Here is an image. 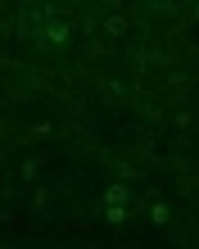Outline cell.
Returning <instances> with one entry per match:
<instances>
[{
  "label": "cell",
  "instance_id": "6da1fadb",
  "mask_svg": "<svg viewBox=\"0 0 199 249\" xmlns=\"http://www.w3.org/2000/svg\"><path fill=\"white\" fill-rule=\"evenodd\" d=\"M68 32H73V27H68L64 18H54V23H46V41H54V46H64V41H68Z\"/></svg>",
  "mask_w": 199,
  "mask_h": 249
},
{
  "label": "cell",
  "instance_id": "277c9868",
  "mask_svg": "<svg viewBox=\"0 0 199 249\" xmlns=\"http://www.w3.org/2000/svg\"><path fill=\"white\" fill-rule=\"evenodd\" d=\"M127 213H132L127 204H109V209H104V217H109L113 227H118V222H127Z\"/></svg>",
  "mask_w": 199,
  "mask_h": 249
},
{
  "label": "cell",
  "instance_id": "3957f363",
  "mask_svg": "<svg viewBox=\"0 0 199 249\" xmlns=\"http://www.w3.org/2000/svg\"><path fill=\"white\" fill-rule=\"evenodd\" d=\"M167 217H172V209H167L163 199H159V204H149V222H154V227H163Z\"/></svg>",
  "mask_w": 199,
  "mask_h": 249
},
{
  "label": "cell",
  "instance_id": "7a4b0ae2",
  "mask_svg": "<svg viewBox=\"0 0 199 249\" xmlns=\"http://www.w3.org/2000/svg\"><path fill=\"white\" fill-rule=\"evenodd\" d=\"M104 204H127V209H132V190H127L122 181H118V186H109V190H104Z\"/></svg>",
  "mask_w": 199,
  "mask_h": 249
},
{
  "label": "cell",
  "instance_id": "5b68a950",
  "mask_svg": "<svg viewBox=\"0 0 199 249\" xmlns=\"http://www.w3.org/2000/svg\"><path fill=\"white\" fill-rule=\"evenodd\" d=\"M104 27H109V36H122V32H127V18L113 14V18H104Z\"/></svg>",
  "mask_w": 199,
  "mask_h": 249
}]
</instances>
